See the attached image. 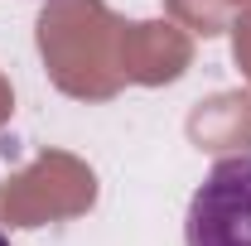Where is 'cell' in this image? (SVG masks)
<instances>
[{
    "label": "cell",
    "instance_id": "cell-1",
    "mask_svg": "<svg viewBox=\"0 0 251 246\" xmlns=\"http://www.w3.org/2000/svg\"><path fill=\"white\" fill-rule=\"evenodd\" d=\"M188 246H251V154H227L193 188L184 213Z\"/></svg>",
    "mask_w": 251,
    "mask_h": 246
},
{
    "label": "cell",
    "instance_id": "cell-2",
    "mask_svg": "<svg viewBox=\"0 0 251 246\" xmlns=\"http://www.w3.org/2000/svg\"><path fill=\"white\" fill-rule=\"evenodd\" d=\"M0 246H10V242H5V237H0Z\"/></svg>",
    "mask_w": 251,
    "mask_h": 246
}]
</instances>
